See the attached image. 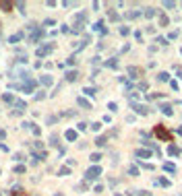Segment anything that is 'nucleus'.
I'll return each mask as SVG.
<instances>
[{"label": "nucleus", "instance_id": "obj_10", "mask_svg": "<svg viewBox=\"0 0 182 196\" xmlns=\"http://www.w3.org/2000/svg\"><path fill=\"white\" fill-rule=\"evenodd\" d=\"M128 74H131V78H139L143 74V70L139 68V66H128Z\"/></svg>", "mask_w": 182, "mask_h": 196}, {"label": "nucleus", "instance_id": "obj_47", "mask_svg": "<svg viewBox=\"0 0 182 196\" xmlns=\"http://www.w3.org/2000/svg\"><path fill=\"white\" fill-rule=\"evenodd\" d=\"M170 87L174 89V91H178V83H176V81H170Z\"/></svg>", "mask_w": 182, "mask_h": 196}, {"label": "nucleus", "instance_id": "obj_4", "mask_svg": "<svg viewBox=\"0 0 182 196\" xmlns=\"http://www.w3.org/2000/svg\"><path fill=\"white\" fill-rule=\"evenodd\" d=\"M131 105H133V110L139 116H147V114H149V108H147V105H141V103H131Z\"/></svg>", "mask_w": 182, "mask_h": 196}, {"label": "nucleus", "instance_id": "obj_32", "mask_svg": "<svg viewBox=\"0 0 182 196\" xmlns=\"http://www.w3.org/2000/svg\"><path fill=\"white\" fill-rule=\"evenodd\" d=\"M13 159H15V161H23L25 155H23V153H15V155H13Z\"/></svg>", "mask_w": 182, "mask_h": 196}, {"label": "nucleus", "instance_id": "obj_14", "mask_svg": "<svg viewBox=\"0 0 182 196\" xmlns=\"http://www.w3.org/2000/svg\"><path fill=\"white\" fill-rule=\"evenodd\" d=\"M93 29H95V31H99L101 35H106V33H108V29H106V25H103V21H97Z\"/></svg>", "mask_w": 182, "mask_h": 196}, {"label": "nucleus", "instance_id": "obj_28", "mask_svg": "<svg viewBox=\"0 0 182 196\" xmlns=\"http://www.w3.org/2000/svg\"><path fill=\"white\" fill-rule=\"evenodd\" d=\"M31 132H33L35 136H39V134H41V130H39V126H37V124H31Z\"/></svg>", "mask_w": 182, "mask_h": 196}, {"label": "nucleus", "instance_id": "obj_53", "mask_svg": "<svg viewBox=\"0 0 182 196\" xmlns=\"http://www.w3.org/2000/svg\"><path fill=\"white\" fill-rule=\"evenodd\" d=\"M4 136H6V132H4V130H0V140H2Z\"/></svg>", "mask_w": 182, "mask_h": 196}, {"label": "nucleus", "instance_id": "obj_55", "mask_svg": "<svg viewBox=\"0 0 182 196\" xmlns=\"http://www.w3.org/2000/svg\"><path fill=\"white\" fill-rule=\"evenodd\" d=\"M114 196H122V194H114Z\"/></svg>", "mask_w": 182, "mask_h": 196}, {"label": "nucleus", "instance_id": "obj_45", "mask_svg": "<svg viewBox=\"0 0 182 196\" xmlns=\"http://www.w3.org/2000/svg\"><path fill=\"white\" fill-rule=\"evenodd\" d=\"M56 120H58V118H56V116H48V120H46V122H48V124H54Z\"/></svg>", "mask_w": 182, "mask_h": 196}, {"label": "nucleus", "instance_id": "obj_50", "mask_svg": "<svg viewBox=\"0 0 182 196\" xmlns=\"http://www.w3.org/2000/svg\"><path fill=\"white\" fill-rule=\"evenodd\" d=\"M137 196H151V192H145V190H141V192H139Z\"/></svg>", "mask_w": 182, "mask_h": 196}, {"label": "nucleus", "instance_id": "obj_51", "mask_svg": "<svg viewBox=\"0 0 182 196\" xmlns=\"http://www.w3.org/2000/svg\"><path fill=\"white\" fill-rule=\"evenodd\" d=\"M54 23H56L54 19H46V21H44V25H54Z\"/></svg>", "mask_w": 182, "mask_h": 196}, {"label": "nucleus", "instance_id": "obj_44", "mask_svg": "<svg viewBox=\"0 0 182 196\" xmlns=\"http://www.w3.org/2000/svg\"><path fill=\"white\" fill-rule=\"evenodd\" d=\"M44 97H46V91H39V93H37V95H35V99H37V101H39V99H44Z\"/></svg>", "mask_w": 182, "mask_h": 196}, {"label": "nucleus", "instance_id": "obj_18", "mask_svg": "<svg viewBox=\"0 0 182 196\" xmlns=\"http://www.w3.org/2000/svg\"><path fill=\"white\" fill-rule=\"evenodd\" d=\"M25 37V33L23 31H19V33H15V35H11V43H17V41H21Z\"/></svg>", "mask_w": 182, "mask_h": 196}, {"label": "nucleus", "instance_id": "obj_24", "mask_svg": "<svg viewBox=\"0 0 182 196\" xmlns=\"http://www.w3.org/2000/svg\"><path fill=\"white\" fill-rule=\"evenodd\" d=\"M157 81L168 83V81H170V72H159V74H157Z\"/></svg>", "mask_w": 182, "mask_h": 196}, {"label": "nucleus", "instance_id": "obj_5", "mask_svg": "<svg viewBox=\"0 0 182 196\" xmlns=\"http://www.w3.org/2000/svg\"><path fill=\"white\" fill-rule=\"evenodd\" d=\"M41 37H44V29H39V27H37V29H33V33H31V39H29V41H31V43H37Z\"/></svg>", "mask_w": 182, "mask_h": 196}, {"label": "nucleus", "instance_id": "obj_31", "mask_svg": "<svg viewBox=\"0 0 182 196\" xmlns=\"http://www.w3.org/2000/svg\"><path fill=\"white\" fill-rule=\"evenodd\" d=\"M128 173H131V175H139V167L131 165V167H128Z\"/></svg>", "mask_w": 182, "mask_h": 196}, {"label": "nucleus", "instance_id": "obj_22", "mask_svg": "<svg viewBox=\"0 0 182 196\" xmlns=\"http://www.w3.org/2000/svg\"><path fill=\"white\" fill-rule=\"evenodd\" d=\"M168 23H170V19H168V15H159V25H161V27H168Z\"/></svg>", "mask_w": 182, "mask_h": 196}, {"label": "nucleus", "instance_id": "obj_2", "mask_svg": "<svg viewBox=\"0 0 182 196\" xmlns=\"http://www.w3.org/2000/svg\"><path fill=\"white\" fill-rule=\"evenodd\" d=\"M85 23H87V15H85V13H79V15L75 17V27H73V33H79V31H83Z\"/></svg>", "mask_w": 182, "mask_h": 196}, {"label": "nucleus", "instance_id": "obj_25", "mask_svg": "<svg viewBox=\"0 0 182 196\" xmlns=\"http://www.w3.org/2000/svg\"><path fill=\"white\" fill-rule=\"evenodd\" d=\"M66 140H77V130H66Z\"/></svg>", "mask_w": 182, "mask_h": 196}, {"label": "nucleus", "instance_id": "obj_37", "mask_svg": "<svg viewBox=\"0 0 182 196\" xmlns=\"http://www.w3.org/2000/svg\"><path fill=\"white\" fill-rule=\"evenodd\" d=\"M21 194H23V190H21V188H15V190L11 192V196H21Z\"/></svg>", "mask_w": 182, "mask_h": 196}, {"label": "nucleus", "instance_id": "obj_9", "mask_svg": "<svg viewBox=\"0 0 182 196\" xmlns=\"http://www.w3.org/2000/svg\"><path fill=\"white\" fill-rule=\"evenodd\" d=\"M135 155H137L139 159H149V157H151V151H149V149H137Z\"/></svg>", "mask_w": 182, "mask_h": 196}, {"label": "nucleus", "instance_id": "obj_38", "mask_svg": "<svg viewBox=\"0 0 182 196\" xmlns=\"http://www.w3.org/2000/svg\"><path fill=\"white\" fill-rule=\"evenodd\" d=\"M15 171H17V173H25V165H17Z\"/></svg>", "mask_w": 182, "mask_h": 196}, {"label": "nucleus", "instance_id": "obj_56", "mask_svg": "<svg viewBox=\"0 0 182 196\" xmlns=\"http://www.w3.org/2000/svg\"><path fill=\"white\" fill-rule=\"evenodd\" d=\"M180 54H182V48H180Z\"/></svg>", "mask_w": 182, "mask_h": 196}, {"label": "nucleus", "instance_id": "obj_7", "mask_svg": "<svg viewBox=\"0 0 182 196\" xmlns=\"http://www.w3.org/2000/svg\"><path fill=\"white\" fill-rule=\"evenodd\" d=\"M25 110H27V103H25V101H17V99H15V114H17V116H21Z\"/></svg>", "mask_w": 182, "mask_h": 196}, {"label": "nucleus", "instance_id": "obj_35", "mask_svg": "<svg viewBox=\"0 0 182 196\" xmlns=\"http://www.w3.org/2000/svg\"><path fill=\"white\" fill-rule=\"evenodd\" d=\"M99 159H101V155H99V153H93V155H91V161H93V163H97Z\"/></svg>", "mask_w": 182, "mask_h": 196}, {"label": "nucleus", "instance_id": "obj_39", "mask_svg": "<svg viewBox=\"0 0 182 196\" xmlns=\"http://www.w3.org/2000/svg\"><path fill=\"white\" fill-rule=\"evenodd\" d=\"M155 41H157V43H159V46H166V43H168V39H166V37H157V39H155Z\"/></svg>", "mask_w": 182, "mask_h": 196}, {"label": "nucleus", "instance_id": "obj_13", "mask_svg": "<svg viewBox=\"0 0 182 196\" xmlns=\"http://www.w3.org/2000/svg\"><path fill=\"white\" fill-rule=\"evenodd\" d=\"M155 186H163V188H170V180L168 177H157V180H153Z\"/></svg>", "mask_w": 182, "mask_h": 196}, {"label": "nucleus", "instance_id": "obj_49", "mask_svg": "<svg viewBox=\"0 0 182 196\" xmlns=\"http://www.w3.org/2000/svg\"><path fill=\"white\" fill-rule=\"evenodd\" d=\"M87 126H89V124H85V122H79V130H85Z\"/></svg>", "mask_w": 182, "mask_h": 196}, {"label": "nucleus", "instance_id": "obj_42", "mask_svg": "<svg viewBox=\"0 0 182 196\" xmlns=\"http://www.w3.org/2000/svg\"><path fill=\"white\" fill-rule=\"evenodd\" d=\"M128 33H131L128 27H120V35H128Z\"/></svg>", "mask_w": 182, "mask_h": 196}, {"label": "nucleus", "instance_id": "obj_16", "mask_svg": "<svg viewBox=\"0 0 182 196\" xmlns=\"http://www.w3.org/2000/svg\"><path fill=\"white\" fill-rule=\"evenodd\" d=\"M77 103H79L83 110H91V103H89L87 99H85V97H79V99H77Z\"/></svg>", "mask_w": 182, "mask_h": 196}, {"label": "nucleus", "instance_id": "obj_20", "mask_svg": "<svg viewBox=\"0 0 182 196\" xmlns=\"http://www.w3.org/2000/svg\"><path fill=\"white\" fill-rule=\"evenodd\" d=\"M141 15H143L141 11H128V13H126V19H139Z\"/></svg>", "mask_w": 182, "mask_h": 196}, {"label": "nucleus", "instance_id": "obj_27", "mask_svg": "<svg viewBox=\"0 0 182 196\" xmlns=\"http://www.w3.org/2000/svg\"><path fill=\"white\" fill-rule=\"evenodd\" d=\"M2 99H4L6 103H15V97H13L11 93H4V95H2Z\"/></svg>", "mask_w": 182, "mask_h": 196}, {"label": "nucleus", "instance_id": "obj_52", "mask_svg": "<svg viewBox=\"0 0 182 196\" xmlns=\"http://www.w3.org/2000/svg\"><path fill=\"white\" fill-rule=\"evenodd\" d=\"M176 72H178V76L182 78V68H180V66H176Z\"/></svg>", "mask_w": 182, "mask_h": 196}, {"label": "nucleus", "instance_id": "obj_26", "mask_svg": "<svg viewBox=\"0 0 182 196\" xmlns=\"http://www.w3.org/2000/svg\"><path fill=\"white\" fill-rule=\"evenodd\" d=\"M106 66H108V68H118V62H116V58H110V60L106 62Z\"/></svg>", "mask_w": 182, "mask_h": 196}, {"label": "nucleus", "instance_id": "obj_54", "mask_svg": "<svg viewBox=\"0 0 182 196\" xmlns=\"http://www.w3.org/2000/svg\"><path fill=\"white\" fill-rule=\"evenodd\" d=\"M178 134H182V126H178Z\"/></svg>", "mask_w": 182, "mask_h": 196}, {"label": "nucleus", "instance_id": "obj_46", "mask_svg": "<svg viewBox=\"0 0 182 196\" xmlns=\"http://www.w3.org/2000/svg\"><path fill=\"white\" fill-rule=\"evenodd\" d=\"M163 6H166V8H174L176 4H174V2H172V0H170V2H163Z\"/></svg>", "mask_w": 182, "mask_h": 196}, {"label": "nucleus", "instance_id": "obj_21", "mask_svg": "<svg viewBox=\"0 0 182 196\" xmlns=\"http://www.w3.org/2000/svg\"><path fill=\"white\" fill-rule=\"evenodd\" d=\"M147 19H153L155 15H157V11H155V8H145V13H143Z\"/></svg>", "mask_w": 182, "mask_h": 196}, {"label": "nucleus", "instance_id": "obj_3", "mask_svg": "<svg viewBox=\"0 0 182 196\" xmlns=\"http://www.w3.org/2000/svg\"><path fill=\"white\" fill-rule=\"evenodd\" d=\"M99 175H101V167L93 165V167H89L87 171H85V180H97Z\"/></svg>", "mask_w": 182, "mask_h": 196}, {"label": "nucleus", "instance_id": "obj_48", "mask_svg": "<svg viewBox=\"0 0 182 196\" xmlns=\"http://www.w3.org/2000/svg\"><path fill=\"white\" fill-rule=\"evenodd\" d=\"M143 167H145V169H149V171H153V169H155L151 163H143Z\"/></svg>", "mask_w": 182, "mask_h": 196}, {"label": "nucleus", "instance_id": "obj_15", "mask_svg": "<svg viewBox=\"0 0 182 196\" xmlns=\"http://www.w3.org/2000/svg\"><path fill=\"white\" fill-rule=\"evenodd\" d=\"M39 83H41V85H44V87H50L52 83H54V78H52L50 74H44V76H41V78H39Z\"/></svg>", "mask_w": 182, "mask_h": 196}, {"label": "nucleus", "instance_id": "obj_30", "mask_svg": "<svg viewBox=\"0 0 182 196\" xmlns=\"http://www.w3.org/2000/svg\"><path fill=\"white\" fill-rule=\"evenodd\" d=\"M68 173H71V169H68V167H60L58 169V175H68Z\"/></svg>", "mask_w": 182, "mask_h": 196}, {"label": "nucleus", "instance_id": "obj_23", "mask_svg": "<svg viewBox=\"0 0 182 196\" xmlns=\"http://www.w3.org/2000/svg\"><path fill=\"white\" fill-rule=\"evenodd\" d=\"M106 142H108V136H97L95 138V145L97 147H106Z\"/></svg>", "mask_w": 182, "mask_h": 196}, {"label": "nucleus", "instance_id": "obj_36", "mask_svg": "<svg viewBox=\"0 0 182 196\" xmlns=\"http://www.w3.org/2000/svg\"><path fill=\"white\" fill-rule=\"evenodd\" d=\"M83 93H87V95H95V93H97V91H95V89L93 87H87V89H85V91Z\"/></svg>", "mask_w": 182, "mask_h": 196}, {"label": "nucleus", "instance_id": "obj_19", "mask_svg": "<svg viewBox=\"0 0 182 196\" xmlns=\"http://www.w3.org/2000/svg\"><path fill=\"white\" fill-rule=\"evenodd\" d=\"M163 171H166V173H174L176 171V165L174 163H163Z\"/></svg>", "mask_w": 182, "mask_h": 196}, {"label": "nucleus", "instance_id": "obj_11", "mask_svg": "<svg viewBox=\"0 0 182 196\" xmlns=\"http://www.w3.org/2000/svg\"><path fill=\"white\" fill-rule=\"evenodd\" d=\"M159 110H161V114H166V116H172V114H174V110H172L170 103H159Z\"/></svg>", "mask_w": 182, "mask_h": 196}, {"label": "nucleus", "instance_id": "obj_34", "mask_svg": "<svg viewBox=\"0 0 182 196\" xmlns=\"http://www.w3.org/2000/svg\"><path fill=\"white\" fill-rule=\"evenodd\" d=\"M178 35H180L178 31H170V33H168V39H176V37H178Z\"/></svg>", "mask_w": 182, "mask_h": 196}, {"label": "nucleus", "instance_id": "obj_1", "mask_svg": "<svg viewBox=\"0 0 182 196\" xmlns=\"http://www.w3.org/2000/svg\"><path fill=\"white\" fill-rule=\"evenodd\" d=\"M153 134L157 136L159 140H163V142H172V134H170V132L161 126V124H157V126L153 128Z\"/></svg>", "mask_w": 182, "mask_h": 196}, {"label": "nucleus", "instance_id": "obj_33", "mask_svg": "<svg viewBox=\"0 0 182 196\" xmlns=\"http://www.w3.org/2000/svg\"><path fill=\"white\" fill-rule=\"evenodd\" d=\"M91 130H95V132H97V130H101V122H95V124H91Z\"/></svg>", "mask_w": 182, "mask_h": 196}, {"label": "nucleus", "instance_id": "obj_40", "mask_svg": "<svg viewBox=\"0 0 182 196\" xmlns=\"http://www.w3.org/2000/svg\"><path fill=\"white\" fill-rule=\"evenodd\" d=\"M66 64H71V66H75V64H77V58H75V56H71V58H68V60H66Z\"/></svg>", "mask_w": 182, "mask_h": 196}, {"label": "nucleus", "instance_id": "obj_41", "mask_svg": "<svg viewBox=\"0 0 182 196\" xmlns=\"http://www.w3.org/2000/svg\"><path fill=\"white\" fill-rule=\"evenodd\" d=\"M50 142H52V145H58V134H52L50 136Z\"/></svg>", "mask_w": 182, "mask_h": 196}, {"label": "nucleus", "instance_id": "obj_17", "mask_svg": "<svg viewBox=\"0 0 182 196\" xmlns=\"http://www.w3.org/2000/svg\"><path fill=\"white\" fill-rule=\"evenodd\" d=\"M13 6H15V4H13V2H8V0H0V8H2V11H6V13H8Z\"/></svg>", "mask_w": 182, "mask_h": 196}, {"label": "nucleus", "instance_id": "obj_29", "mask_svg": "<svg viewBox=\"0 0 182 196\" xmlns=\"http://www.w3.org/2000/svg\"><path fill=\"white\" fill-rule=\"evenodd\" d=\"M108 19H110V21H118V13H116V11H110V13H108Z\"/></svg>", "mask_w": 182, "mask_h": 196}, {"label": "nucleus", "instance_id": "obj_12", "mask_svg": "<svg viewBox=\"0 0 182 196\" xmlns=\"http://www.w3.org/2000/svg\"><path fill=\"white\" fill-rule=\"evenodd\" d=\"M77 76H79V70H68V72L64 74V78L68 83H73V81H77Z\"/></svg>", "mask_w": 182, "mask_h": 196}, {"label": "nucleus", "instance_id": "obj_8", "mask_svg": "<svg viewBox=\"0 0 182 196\" xmlns=\"http://www.w3.org/2000/svg\"><path fill=\"white\" fill-rule=\"evenodd\" d=\"M180 153H182V151H180V147H178V145H174V142H170V145H168V155L178 157Z\"/></svg>", "mask_w": 182, "mask_h": 196}, {"label": "nucleus", "instance_id": "obj_43", "mask_svg": "<svg viewBox=\"0 0 182 196\" xmlns=\"http://www.w3.org/2000/svg\"><path fill=\"white\" fill-rule=\"evenodd\" d=\"M108 110H112V112H118V105H116V103H108Z\"/></svg>", "mask_w": 182, "mask_h": 196}, {"label": "nucleus", "instance_id": "obj_6", "mask_svg": "<svg viewBox=\"0 0 182 196\" xmlns=\"http://www.w3.org/2000/svg\"><path fill=\"white\" fill-rule=\"evenodd\" d=\"M54 50V43H48V46H41V48H37V56L41 58V56H46V54H50V52Z\"/></svg>", "mask_w": 182, "mask_h": 196}]
</instances>
